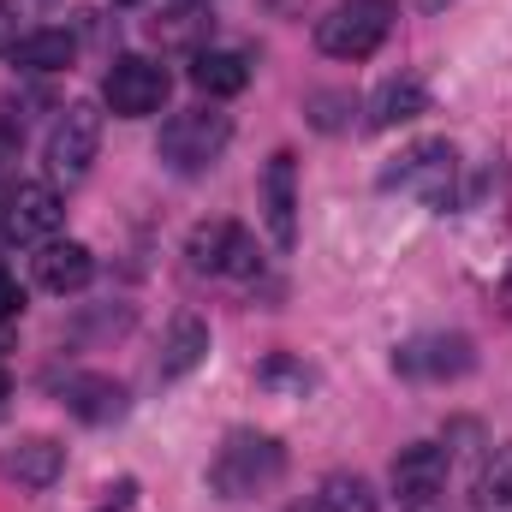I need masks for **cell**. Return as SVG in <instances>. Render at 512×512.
Listing matches in <instances>:
<instances>
[{
    "label": "cell",
    "mask_w": 512,
    "mask_h": 512,
    "mask_svg": "<svg viewBox=\"0 0 512 512\" xmlns=\"http://www.w3.org/2000/svg\"><path fill=\"white\" fill-rule=\"evenodd\" d=\"M114 6H137V0H114Z\"/></svg>",
    "instance_id": "f1b7e54d"
},
{
    "label": "cell",
    "mask_w": 512,
    "mask_h": 512,
    "mask_svg": "<svg viewBox=\"0 0 512 512\" xmlns=\"http://www.w3.org/2000/svg\"><path fill=\"white\" fill-rule=\"evenodd\" d=\"M60 471H66V447L54 435H18L0 447V477L18 489H48L60 483Z\"/></svg>",
    "instance_id": "7c38bea8"
},
{
    "label": "cell",
    "mask_w": 512,
    "mask_h": 512,
    "mask_svg": "<svg viewBox=\"0 0 512 512\" xmlns=\"http://www.w3.org/2000/svg\"><path fill=\"white\" fill-rule=\"evenodd\" d=\"M102 102H108V114H120V120H149V114H161V102H167V72H161L155 60H143V54H120V60L108 66V78H102Z\"/></svg>",
    "instance_id": "ba28073f"
},
{
    "label": "cell",
    "mask_w": 512,
    "mask_h": 512,
    "mask_svg": "<svg viewBox=\"0 0 512 512\" xmlns=\"http://www.w3.org/2000/svg\"><path fill=\"white\" fill-rule=\"evenodd\" d=\"M6 393H12V376H6V370H0V399H6Z\"/></svg>",
    "instance_id": "4316f807"
},
{
    "label": "cell",
    "mask_w": 512,
    "mask_h": 512,
    "mask_svg": "<svg viewBox=\"0 0 512 512\" xmlns=\"http://www.w3.org/2000/svg\"><path fill=\"white\" fill-rule=\"evenodd\" d=\"M90 274H96V256L90 245H78V239H48L42 251H36V286L42 292H54V298H66V292H84L90 286Z\"/></svg>",
    "instance_id": "4fadbf2b"
},
{
    "label": "cell",
    "mask_w": 512,
    "mask_h": 512,
    "mask_svg": "<svg viewBox=\"0 0 512 512\" xmlns=\"http://www.w3.org/2000/svg\"><path fill=\"white\" fill-rule=\"evenodd\" d=\"M60 227H66V203H60L54 185L18 179V185L6 191V203H0V233H6V239H18V245H48Z\"/></svg>",
    "instance_id": "8992f818"
},
{
    "label": "cell",
    "mask_w": 512,
    "mask_h": 512,
    "mask_svg": "<svg viewBox=\"0 0 512 512\" xmlns=\"http://www.w3.org/2000/svg\"><path fill=\"white\" fill-rule=\"evenodd\" d=\"M393 36V0H340L316 18V48L328 60H370Z\"/></svg>",
    "instance_id": "277c9868"
},
{
    "label": "cell",
    "mask_w": 512,
    "mask_h": 512,
    "mask_svg": "<svg viewBox=\"0 0 512 512\" xmlns=\"http://www.w3.org/2000/svg\"><path fill=\"white\" fill-rule=\"evenodd\" d=\"M72 54H78V42L66 30H24L18 48H12V66L18 72H66Z\"/></svg>",
    "instance_id": "ac0fdd59"
},
{
    "label": "cell",
    "mask_w": 512,
    "mask_h": 512,
    "mask_svg": "<svg viewBox=\"0 0 512 512\" xmlns=\"http://www.w3.org/2000/svg\"><path fill=\"white\" fill-rule=\"evenodd\" d=\"M453 185H459V149L447 137H423L399 161L382 167V191H399V197H411L423 209H447L453 203Z\"/></svg>",
    "instance_id": "7a4b0ae2"
},
{
    "label": "cell",
    "mask_w": 512,
    "mask_h": 512,
    "mask_svg": "<svg viewBox=\"0 0 512 512\" xmlns=\"http://www.w3.org/2000/svg\"><path fill=\"white\" fill-rule=\"evenodd\" d=\"M280 477H286V447L274 435H256V429H233L209 459V495H221V501L268 495Z\"/></svg>",
    "instance_id": "6da1fadb"
},
{
    "label": "cell",
    "mask_w": 512,
    "mask_h": 512,
    "mask_svg": "<svg viewBox=\"0 0 512 512\" xmlns=\"http://www.w3.org/2000/svg\"><path fill=\"white\" fill-rule=\"evenodd\" d=\"M227 143H233V120H227L221 108H185V114H173V120L161 126L155 155H161L167 173L191 179V173H209Z\"/></svg>",
    "instance_id": "3957f363"
},
{
    "label": "cell",
    "mask_w": 512,
    "mask_h": 512,
    "mask_svg": "<svg viewBox=\"0 0 512 512\" xmlns=\"http://www.w3.org/2000/svg\"><path fill=\"white\" fill-rule=\"evenodd\" d=\"M96 149H102V114H96L90 102L60 108V120L48 126V173L66 179V185H78V179L90 173Z\"/></svg>",
    "instance_id": "52a82bcc"
},
{
    "label": "cell",
    "mask_w": 512,
    "mask_h": 512,
    "mask_svg": "<svg viewBox=\"0 0 512 512\" xmlns=\"http://www.w3.org/2000/svg\"><path fill=\"white\" fill-rule=\"evenodd\" d=\"M203 358H209V322L203 316H173V328L161 340V382H185Z\"/></svg>",
    "instance_id": "9a60e30c"
},
{
    "label": "cell",
    "mask_w": 512,
    "mask_h": 512,
    "mask_svg": "<svg viewBox=\"0 0 512 512\" xmlns=\"http://www.w3.org/2000/svg\"><path fill=\"white\" fill-rule=\"evenodd\" d=\"M191 84H197L203 96L227 102V96H239V90L251 84V60L233 54V48H197V60H191Z\"/></svg>",
    "instance_id": "2e32d148"
},
{
    "label": "cell",
    "mask_w": 512,
    "mask_h": 512,
    "mask_svg": "<svg viewBox=\"0 0 512 512\" xmlns=\"http://www.w3.org/2000/svg\"><path fill=\"white\" fill-rule=\"evenodd\" d=\"M256 203H262L268 245H274V251H292V245H298V155H292V149H274V155L262 161Z\"/></svg>",
    "instance_id": "5b68a950"
},
{
    "label": "cell",
    "mask_w": 512,
    "mask_h": 512,
    "mask_svg": "<svg viewBox=\"0 0 512 512\" xmlns=\"http://www.w3.org/2000/svg\"><path fill=\"white\" fill-rule=\"evenodd\" d=\"M66 411L78 423H120L126 417V382H114V376H72L66 382Z\"/></svg>",
    "instance_id": "5bb4252c"
},
{
    "label": "cell",
    "mask_w": 512,
    "mask_h": 512,
    "mask_svg": "<svg viewBox=\"0 0 512 512\" xmlns=\"http://www.w3.org/2000/svg\"><path fill=\"white\" fill-rule=\"evenodd\" d=\"M316 501H322V512H376V489L358 471H334V477H322Z\"/></svg>",
    "instance_id": "44dd1931"
},
{
    "label": "cell",
    "mask_w": 512,
    "mask_h": 512,
    "mask_svg": "<svg viewBox=\"0 0 512 512\" xmlns=\"http://www.w3.org/2000/svg\"><path fill=\"white\" fill-rule=\"evenodd\" d=\"M393 495L405 512H429L441 495H447V453L417 441V447H399L393 459Z\"/></svg>",
    "instance_id": "8fae6325"
},
{
    "label": "cell",
    "mask_w": 512,
    "mask_h": 512,
    "mask_svg": "<svg viewBox=\"0 0 512 512\" xmlns=\"http://www.w3.org/2000/svg\"><path fill=\"white\" fill-rule=\"evenodd\" d=\"M18 48V18H12V6L0 0V54H12Z\"/></svg>",
    "instance_id": "d4e9b609"
},
{
    "label": "cell",
    "mask_w": 512,
    "mask_h": 512,
    "mask_svg": "<svg viewBox=\"0 0 512 512\" xmlns=\"http://www.w3.org/2000/svg\"><path fill=\"white\" fill-rule=\"evenodd\" d=\"M471 364H477V352L465 334H417L393 352V370L411 382H459Z\"/></svg>",
    "instance_id": "30bf717a"
},
{
    "label": "cell",
    "mask_w": 512,
    "mask_h": 512,
    "mask_svg": "<svg viewBox=\"0 0 512 512\" xmlns=\"http://www.w3.org/2000/svg\"><path fill=\"white\" fill-rule=\"evenodd\" d=\"M256 387H268V393H280V399H304V393L316 387V370H310L304 358H292V352H274V358L256 364Z\"/></svg>",
    "instance_id": "ffe728a7"
},
{
    "label": "cell",
    "mask_w": 512,
    "mask_h": 512,
    "mask_svg": "<svg viewBox=\"0 0 512 512\" xmlns=\"http://www.w3.org/2000/svg\"><path fill=\"white\" fill-rule=\"evenodd\" d=\"M471 507L477 512H512V447H495L477 471V489H471Z\"/></svg>",
    "instance_id": "d6986e66"
},
{
    "label": "cell",
    "mask_w": 512,
    "mask_h": 512,
    "mask_svg": "<svg viewBox=\"0 0 512 512\" xmlns=\"http://www.w3.org/2000/svg\"><path fill=\"white\" fill-rule=\"evenodd\" d=\"M96 512H137V477H120L114 489H108V501Z\"/></svg>",
    "instance_id": "603a6c76"
},
{
    "label": "cell",
    "mask_w": 512,
    "mask_h": 512,
    "mask_svg": "<svg viewBox=\"0 0 512 512\" xmlns=\"http://www.w3.org/2000/svg\"><path fill=\"white\" fill-rule=\"evenodd\" d=\"M185 262H191L197 274H239V280H251L256 268H262L256 239L239 227V221H203V227H191Z\"/></svg>",
    "instance_id": "9c48e42d"
},
{
    "label": "cell",
    "mask_w": 512,
    "mask_h": 512,
    "mask_svg": "<svg viewBox=\"0 0 512 512\" xmlns=\"http://www.w3.org/2000/svg\"><path fill=\"white\" fill-rule=\"evenodd\" d=\"M501 298H507V310H512V268H507V286H501Z\"/></svg>",
    "instance_id": "484cf974"
},
{
    "label": "cell",
    "mask_w": 512,
    "mask_h": 512,
    "mask_svg": "<svg viewBox=\"0 0 512 512\" xmlns=\"http://www.w3.org/2000/svg\"><path fill=\"white\" fill-rule=\"evenodd\" d=\"M423 114H429V90L417 78H387L370 96V131H399L411 120H423Z\"/></svg>",
    "instance_id": "e0dca14e"
},
{
    "label": "cell",
    "mask_w": 512,
    "mask_h": 512,
    "mask_svg": "<svg viewBox=\"0 0 512 512\" xmlns=\"http://www.w3.org/2000/svg\"><path fill=\"white\" fill-rule=\"evenodd\" d=\"M435 6H441V0H435Z\"/></svg>",
    "instance_id": "f546056e"
},
{
    "label": "cell",
    "mask_w": 512,
    "mask_h": 512,
    "mask_svg": "<svg viewBox=\"0 0 512 512\" xmlns=\"http://www.w3.org/2000/svg\"><path fill=\"white\" fill-rule=\"evenodd\" d=\"M352 114H358L352 90H316V96H310V126H316V131L352 126Z\"/></svg>",
    "instance_id": "7402d4cb"
},
{
    "label": "cell",
    "mask_w": 512,
    "mask_h": 512,
    "mask_svg": "<svg viewBox=\"0 0 512 512\" xmlns=\"http://www.w3.org/2000/svg\"><path fill=\"white\" fill-rule=\"evenodd\" d=\"M292 512H322V501H304V507H292Z\"/></svg>",
    "instance_id": "83f0119b"
},
{
    "label": "cell",
    "mask_w": 512,
    "mask_h": 512,
    "mask_svg": "<svg viewBox=\"0 0 512 512\" xmlns=\"http://www.w3.org/2000/svg\"><path fill=\"white\" fill-rule=\"evenodd\" d=\"M12 316H24V286L12 274H0V322H12Z\"/></svg>",
    "instance_id": "cb8c5ba5"
}]
</instances>
